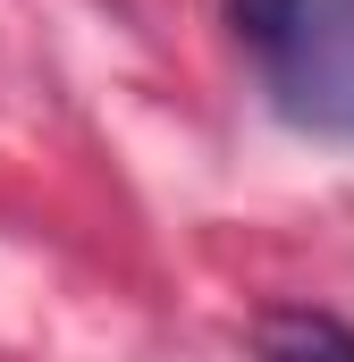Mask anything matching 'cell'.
I'll list each match as a JSON object with an SVG mask.
<instances>
[{
	"label": "cell",
	"mask_w": 354,
	"mask_h": 362,
	"mask_svg": "<svg viewBox=\"0 0 354 362\" xmlns=\"http://www.w3.org/2000/svg\"><path fill=\"white\" fill-rule=\"evenodd\" d=\"M278 127L354 152V0H219Z\"/></svg>",
	"instance_id": "obj_1"
},
{
	"label": "cell",
	"mask_w": 354,
	"mask_h": 362,
	"mask_svg": "<svg viewBox=\"0 0 354 362\" xmlns=\"http://www.w3.org/2000/svg\"><path fill=\"white\" fill-rule=\"evenodd\" d=\"M253 362H354V320L321 303H270L253 312Z\"/></svg>",
	"instance_id": "obj_2"
}]
</instances>
